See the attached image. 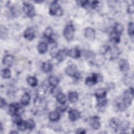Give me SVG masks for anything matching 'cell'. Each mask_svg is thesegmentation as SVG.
<instances>
[{"instance_id":"obj_22","label":"cell","mask_w":134,"mask_h":134,"mask_svg":"<svg viewBox=\"0 0 134 134\" xmlns=\"http://www.w3.org/2000/svg\"><path fill=\"white\" fill-rule=\"evenodd\" d=\"M56 99L58 101V102L59 103V104H65L66 100H67V98L66 95L60 92V93H59L58 94H57L56 96Z\"/></svg>"},{"instance_id":"obj_31","label":"cell","mask_w":134,"mask_h":134,"mask_svg":"<svg viewBox=\"0 0 134 134\" xmlns=\"http://www.w3.org/2000/svg\"><path fill=\"white\" fill-rule=\"evenodd\" d=\"M113 30L115 31V32H117L118 34L121 35L123 32V30H124V28L121 24H119V23H116V24H115V25L114 27Z\"/></svg>"},{"instance_id":"obj_21","label":"cell","mask_w":134,"mask_h":134,"mask_svg":"<svg viewBox=\"0 0 134 134\" xmlns=\"http://www.w3.org/2000/svg\"><path fill=\"white\" fill-rule=\"evenodd\" d=\"M68 98L71 103H75L79 98V94L75 91H72L69 93Z\"/></svg>"},{"instance_id":"obj_7","label":"cell","mask_w":134,"mask_h":134,"mask_svg":"<svg viewBox=\"0 0 134 134\" xmlns=\"http://www.w3.org/2000/svg\"><path fill=\"white\" fill-rule=\"evenodd\" d=\"M66 74L71 77H77L78 75V72L76 66L74 64H71L68 65L65 69Z\"/></svg>"},{"instance_id":"obj_36","label":"cell","mask_w":134,"mask_h":134,"mask_svg":"<svg viewBox=\"0 0 134 134\" xmlns=\"http://www.w3.org/2000/svg\"><path fill=\"white\" fill-rule=\"evenodd\" d=\"M60 92H61V91L60 90V88L57 86L53 87V88L51 89V93H52V94H53L55 96Z\"/></svg>"},{"instance_id":"obj_5","label":"cell","mask_w":134,"mask_h":134,"mask_svg":"<svg viewBox=\"0 0 134 134\" xmlns=\"http://www.w3.org/2000/svg\"><path fill=\"white\" fill-rule=\"evenodd\" d=\"M23 9L25 14L29 17H32L35 15L34 6L31 3L24 2L23 3Z\"/></svg>"},{"instance_id":"obj_2","label":"cell","mask_w":134,"mask_h":134,"mask_svg":"<svg viewBox=\"0 0 134 134\" xmlns=\"http://www.w3.org/2000/svg\"><path fill=\"white\" fill-rule=\"evenodd\" d=\"M49 14L52 16H61L63 15V10L58 1H53L49 7Z\"/></svg>"},{"instance_id":"obj_35","label":"cell","mask_w":134,"mask_h":134,"mask_svg":"<svg viewBox=\"0 0 134 134\" xmlns=\"http://www.w3.org/2000/svg\"><path fill=\"white\" fill-rule=\"evenodd\" d=\"M6 35H7L6 29H5L4 27L1 26V38L4 39V38L6 37Z\"/></svg>"},{"instance_id":"obj_18","label":"cell","mask_w":134,"mask_h":134,"mask_svg":"<svg viewBox=\"0 0 134 134\" xmlns=\"http://www.w3.org/2000/svg\"><path fill=\"white\" fill-rule=\"evenodd\" d=\"M30 101V95L28 93H25L21 96L20 103L24 106L28 105Z\"/></svg>"},{"instance_id":"obj_14","label":"cell","mask_w":134,"mask_h":134,"mask_svg":"<svg viewBox=\"0 0 134 134\" xmlns=\"http://www.w3.org/2000/svg\"><path fill=\"white\" fill-rule=\"evenodd\" d=\"M120 35L117 32H115L113 30V31L110 33L109 39L110 42L113 43H118L120 40Z\"/></svg>"},{"instance_id":"obj_37","label":"cell","mask_w":134,"mask_h":134,"mask_svg":"<svg viewBox=\"0 0 134 134\" xmlns=\"http://www.w3.org/2000/svg\"><path fill=\"white\" fill-rule=\"evenodd\" d=\"M58 108L59 110H61V111H64L66 110L67 106L65 105V104H59Z\"/></svg>"},{"instance_id":"obj_1","label":"cell","mask_w":134,"mask_h":134,"mask_svg":"<svg viewBox=\"0 0 134 134\" xmlns=\"http://www.w3.org/2000/svg\"><path fill=\"white\" fill-rule=\"evenodd\" d=\"M133 98V89L132 87H130L128 90H126L124 93L123 97L122 99V102L127 108L129 106Z\"/></svg>"},{"instance_id":"obj_25","label":"cell","mask_w":134,"mask_h":134,"mask_svg":"<svg viewBox=\"0 0 134 134\" xmlns=\"http://www.w3.org/2000/svg\"><path fill=\"white\" fill-rule=\"evenodd\" d=\"M48 83L50 86L52 87H55L58 86L59 83V80L57 77L55 76H51L49 77Z\"/></svg>"},{"instance_id":"obj_41","label":"cell","mask_w":134,"mask_h":134,"mask_svg":"<svg viewBox=\"0 0 134 134\" xmlns=\"http://www.w3.org/2000/svg\"><path fill=\"white\" fill-rule=\"evenodd\" d=\"M10 133H18V132L17 131H15V130H13L12 131L10 132Z\"/></svg>"},{"instance_id":"obj_17","label":"cell","mask_w":134,"mask_h":134,"mask_svg":"<svg viewBox=\"0 0 134 134\" xmlns=\"http://www.w3.org/2000/svg\"><path fill=\"white\" fill-rule=\"evenodd\" d=\"M14 57L10 54L6 55L3 59V63L7 66H10L12 65L14 62Z\"/></svg>"},{"instance_id":"obj_6","label":"cell","mask_w":134,"mask_h":134,"mask_svg":"<svg viewBox=\"0 0 134 134\" xmlns=\"http://www.w3.org/2000/svg\"><path fill=\"white\" fill-rule=\"evenodd\" d=\"M89 124L94 130H98L100 127V118L98 116H93L90 119Z\"/></svg>"},{"instance_id":"obj_12","label":"cell","mask_w":134,"mask_h":134,"mask_svg":"<svg viewBox=\"0 0 134 134\" xmlns=\"http://www.w3.org/2000/svg\"><path fill=\"white\" fill-rule=\"evenodd\" d=\"M119 67L120 70L123 72H126L129 69V64L126 59H121L119 61Z\"/></svg>"},{"instance_id":"obj_24","label":"cell","mask_w":134,"mask_h":134,"mask_svg":"<svg viewBox=\"0 0 134 134\" xmlns=\"http://www.w3.org/2000/svg\"><path fill=\"white\" fill-rule=\"evenodd\" d=\"M120 124V121L118 119L112 118L109 121V125L110 127L114 129L115 130H118L119 129V126Z\"/></svg>"},{"instance_id":"obj_19","label":"cell","mask_w":134,"mask_h":134,"mask_svg":"<svg viewBox=\"0 0 134 134\" xmlns=\"http://www.w3.org/2000/svg\"><path fill=\"white\" fill-rule=\"evenodd\" d=\"M60 117V115L58 111L53 110L51 111L49 114V119L51 121H57Z\"/></svg>"},{"instance_id":"obj_20","label":"cell","mask_w":134,"mask_h":134,"mask_svg":"<svg viewBox=\"0 0 134 134\" xmlns=\"http://www.w3.org/2000/svg\"><path fill=\"white\" fill-rule=\"evenodd\" d=\"M106 91L104 88H98L97 89L95 93V95L97 99H100L105 98L106 96Z\"/></svg>"},{"instance_id":"obj_4","label":"cell","mask_w":134,"mask_h":134,"mask_svg":"<svg viewBox=\"0 0 134 134\" xmlns=\"http://www.w3.org/2000/svg\"><path fill=\"white\" fill-rule=\"evenodd\" d=\"M102 79V78L100 75L97 73H93L91 76L86 77L85 83L87 86H92L96 84L99 81H100Z\"/></svg>"},{"instance_id":"obj_10","label":"cell","mask_w":134,"mask_h":134,"mask_svg":"<svg viewBox=\"0 0 134 134\" xmlns=\"http://www.w3.org/2000/svg\"><path fill=\"white\" fill-rule=\"evenodd\" d=\"M24 38L29 41H31L35 38V30L32 28L29 27L27 28L24 33Z\"/></svg>"},{"instance_id":"obj_16","label":"cell","mask_w":134,"mask_h":134,"mask_svg":"<svg viewBox=\"0 0 134 134\" xmlns=\"http://www.w3.org/2000/svg\"><path fill=\"white\" fill-rule=\"evenodd\" d=\"M48 49V44L44 42H39L37 46V50L40 54H45L47 52Z\"/></svg>"},{"instance_id":"obj_30","label":"cell","mask_w":134,"mask_h":134,"mask_svg":"<svg viewBox=\"0 0 134 134\" xmlns=\"http://www.w3.org/2000/svg\"><path fill=\"white\" fill-rule=\"evenodd\" d=\"M129 125H130V124L129 121H126V120L122 121L121 122H120L118 129H120L121 130H123V131L127 130L128 129Z\"/></svg>"},{"instance_id":"obj_11","label":"cell","mask_w":134,"mask_h":134,"mask_svg":"<svg viewBox=\"0 0 134 134\" xmlns=\"http://www.w3.org/2000/svg\"><path fill=\"white\" fill-rule=\"evenodd\" d=\"M84 35L85 38H87L88 39L93 40L95 37V30L92 27H87L84 30Z\"/></svg>"},{"instance_id":"obj_29","label":"cell","mask_w":134,"mask_h":134,"mask_svg":"<svg viewBox=\"0 0 134 134\" xmlns=\"http://www.w3.org/2000/svg\"><path fill=\"white\" fill-rule=\"evenodd\" d=\"M27 81L28 84L32 87H35L38 84L37 79L34 76H29L27 79Z\"/></svg>"},{"instance_id":"obj_15","label":"cell","mask_w":134,"mask_h":134,"mask_svg":"<svg viewBox=\"0 0 134 134\" xmlns=\"http://www.w3.org/2000/svg\"><path fill=\"white\" fill-rule=\"evenodd\" d=\"M68 55V51L66 49H64L62 50H59L55 58H57V59L59 61L62 62L65 59V58Z\"/></svg>"},{"instance_id":"obj_32","label":"cell","mask_w":134,"mask_h":134,"mask_svg":"<svg viewBox=\"0 0 134 134\" xmlns=\"http://www.w3.org/2000/svg\"><path fill=\"white\" fill-rule=\"evenodd\" d=\"M128 33L131 37H133L134 34V29H133V22H130L128 26Z\"/></svg>"},{"instance_id":"obj_3","label":"cell","mask_w":134,"mask_h":134,"mask_svg":"<svg viewBox=\"0 0 134 134\" xmlns=\"http://www.w3.org/2000/svg\"><path fill=\"white\" fill-rule=\"evenodd\" d=\"M74 27L72 24H68L67 25L63 32V35L64 38L68 41L72 40L74 36Z\"/></svg>"},{"instance_id":"obj_42","label":"cell","mask_w":134,"mask_h":134,"mask_svg":"<svg viewBox=\"0 0 134 134\" xmlns=\"http://www.w3.org/2000/svg\"><path fill=\"white\" fill-rule=\"evenodd\" d=\"M3 130V125H2V123H1V129H0V131H1V132H2Z\"/></svg>"},{"instance_id":"obj_27","label":"cell","mask_w":134,"mask_h":134,"mask_svg":"<svg viewBox=\"0 0 134 134\" xmlns=\"http://www.w3.org/2000/svg\"><path fill=\"white\" fill-rule=\"evenodd\" d=\"M12 73L10 70L8 68L3 69L1 71V76L3 79H8L11 77Z\"/></svg>"},{"instance_id":"obj_28","label":"cell","mask_w":134,"mask_h":134,"mask_svg":"<svg viewBox=\"0 0 134 134\" xmlns=\"http://www.w3.org/2000/svg\"><path fill=\"white\" fill-rule=\"evenodd\" d=\"M52 35H53V31L52 28L50 27L46 28L43 32L44 37L47 39H49L50 40H52Z\"/></svg>"},{"instance_id":"obj_23","label":"cell","mask_w":134,"mask_h":134,"mask_svg":"<svg viewBox=\"0 0 134 134\" xmlns=\"http://www.w3.org/2000/svg\"><path fill=\"white\" fill-rule=\"evenodd\" d=\"M53 66L51 62L49 61L44 62L42 65V69L43 71L46 73L50 72L52 69Z\"/></svg>"},{"instance_id":"obj_39","label":"cell","mask_w":134,"mask_h":134,"mask_svg":"<svg viewBox=\"0 0 134 134\" xmlns=\"http://www.w3.org/2000/svg\"><path fill=\"white\" fill-rule=\"evenodd\" d=\"M133 10H134V7H133V4L129 5L127 9L128 13L129 14H132L133 13Z\"/></svg>"},{"instance_id":"obj_38","label":"cell","mask_w":134,"mask_h":134,"mask_svg":"<svg viewBox=\"0 0 134 134\" xmlns=\"http://www.w3.org/2000/svg\"><path fill=\"white\" fill-rule=\"evenodd\" d=\"M6 105V102L5 100V99L3 98H1V100H0V107L1 108H4Z\"/></svg>"},{"instance_id":"obj_33","label":"cell","mask_w":134,"mask_h":134,"mask_svg":"<svg viewBox=\"0 0 134 134\" xmlns=\"http://www.w3.org/2000/svg\"><path fill=\"white\" fill-rule=\"evenodd\" d=\"M107 104V99L105 98L97 99V106L99 108H102L104 107Z\"/></svg>"},{"instance_id":"obj_9","label":"cell","mask_w":134,"mask_h":134,"mask_svg":"<svg viewBox=\"0 0 134 134\" xmlns=\"http://www.w3.org/2000/svg\"><path fill=\"white\" fill-rule=\"evenodd\" d=\"M68 117L71 121L74 122L80 118V113L76 109H71L68 111Z\"/></svg>"},{"instance_id":"obj_8","label":"cell","mask_w":134,"mask_h":134,"mask_svg":"<svg viewBox=\"0 0 134 134\" xmlns=\"http://www.w3.org/2000/svg\"><path fill=\"white\" fill-rule=\"evenodd\" d=\"M20 109V107L18 104L12 103L8 106V113L12 116L18 114V111Z\"/></svg>"},{"instance_id":"obj_26","label":"cell","mask_w":134,"mask_h":134,"mask_svg":"<svg viewBox=\"0 0 134 134\" xmlns=\"http://www.w3.org/2000/svg\"><path fill=\"white\" fill-rule=\"evenodd\" d=\"M25 126L26 129L31 130L35 128L36 126V124L33 119H29L25 121Z\"/></svg>"},{"instance_id":"obj_13","label":"cell","mask_w":134,"mask_h":134,"mask_svg":"<svg viewBox=\"0 0 134 134\" xmlns=\"http://www.w3.org/2000/svg\"><path fill=\"white\" fill-rule=\"evenodd\" d=\"M81 54V52L80 50L77 48H72L68 51V55L73 59H77L80 58Z\"/></svg>"},{"instance_id":"obj_40","label":"cell","mask_w":134,"mask_h":134,"mask_svg":"<svg viewBox=\"0 0 134 134\" xmlns=\"http://www.w3.org/2000/svg\"><path fill=\"white\" fill-rule=\"evenodd\" d=\"M76 133H81V134H84L86 133V131L83 128H78L76 129V131H75Z\"/></svg>"},{"instance_id":"obj_34","label":"cell","mask_w":134,"mask_h":134,"mask_svg":"<svg viewBox=\"0 0 134 134\" xmlns=\"http://www.w3.org/2000/svg\"><path fill=\"white\" fill-rule=\"evenodd\" d=\"M59 51V50L58 49V48L56 46H54L53 47H52L51 48L50 52L51 56L52 58H56Z\"/></svg>"}]
</instances>
